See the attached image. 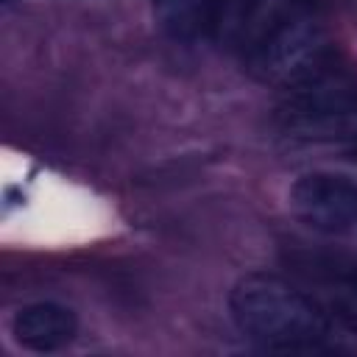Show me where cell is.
I'll return each mask as SVG.
<instances>
[{"label":"cell","instance_id":"7a4b0ae2","mask_svg":"<svg viewBox=\"0 0 357 357\" xmlns=\"http://www.w3.org/2000/svg\"><path fill=\"white\" fill-rule=\"evenodd\" d=\"M282 134L301 142L357 139V78L335 59L287 86L273 114Z\"/></svg>","mask_w":357,"mask_h":357},{"label":"cell","instance_id":"52a82bcc","mask_svg":"<svg viewBox=\"0 0 357 357\" xmlns=\"http://www.w3.org/2000/svg\"><path fill=\"white\" fill-rule=\"evenodd\" d=\"M335 304L340 310V315L357 329V273H349L346 279L337 282L335 290Z\"/></svg>","mask_w":357,"mask_h":357},{"label":"cell","instance_id":"277c9868","mask_svg":"<svg viewBox=\"0 0 357 357\" xmlns=\"http://www.w3.org/2000/svg\"><path fill=\"white\" fill-rule=\"evenodd\" d=\"M315 3L318 0H226L212 33L243 59L284 20Z\"/></svg>","mask_w":357,"mask_h":357},{"label":"cell","instance_id":"5b68a950","mask_svg":"<svg viewBox=\"0 0 357 357\" xmlns=\"http://www.w3.org/2000/svg\"><path fill=\"white\" fill-rule=\"evenodd\" d=\"M75 332H78V321L73 310L53 301L28 304L11 321L14 340L31 351H56L67 346L75 337Z\"/></svg>","mask_w":357,"mask_h":357},{"label":"cell","instance_id":"6da1fadb","mask_svg":"<svg viewBox=\"0 0 357 357\" xmlns=\"http://www.w3.org/2000/svg\"><path fill=\"white\" fill-rule=\"evenodd\" d=\"M234 326L262 349L310 351L332 337V321L318 301L287 279L265 271L245 273L229 293Z\"/></svg>","mask_w":357,"mask_h":357},{"label":"cell","instance_id":"8992f818","mask_svg":"<svg viewBox=\"0 0 357 357\" xmlns=\"http://www.w3.org/2000/svg\"><path fill=\"white\" fill-rule=\"evenodd\" d=\"M226 0H153L159 28L176 42H198L215 31Z\"/></svg>","mask_w":357,"mask_h":357},{"label":"cell","instance_id":"3957f363","mask_svg":"<svg viewBox=\"0 0 357 357\" xmlns=\"http://www.w3.org/2000/svg\"><path fill=\"white\" fill-rule=\"evenodd\" d=\"M293 215L321 234H343L357 229V181L340 173H304L287 192Z\"/></svg>","mask_w":357,"mask_h":357}]
</instances>
